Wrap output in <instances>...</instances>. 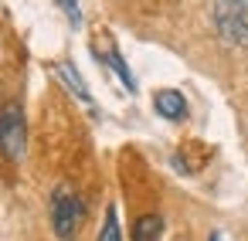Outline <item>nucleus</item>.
<instances>
[{
  "mask_svg": "<svg viewBox=\"0 0 248 241\" xmlns=\"http://www.w3.org/2000/svg\"><path fill=\"white\" fill-rule=\"evenodd\" d=\"M55 4L65 11V17H68L72 24H78V21H82V14H78V0H55Z\"/></svg>",
  "mask_w": 248,
  "mask_h": 241,
  "instance_id": "nucleus-9",
  "label": "nucleus"
},
{
  "mask_svg": "<svg viewBox=\"0 0 248 241\" xmlns=\"http://www.w3.org/2000/svg\"><path fill=\"white\" fill-rule=\"evenodd\" d=\"M48 211H51V231H55V238L58 241H75L78 231H82V224H85V200H82V194L75 187H68V183H58L51 190Z\"/></svg>",
  "mask_w": 248,
  "mask_h": 241,
  "instance_id": "nucleus-1",
  "label": "nucleus"
},
{
  "mask_svg": "<svg viewBox=\"0 0 248 241\" xmlns=\"http://www.w3.org/2000/svg\"><path fill=\"white\" fill-rule=\"evenodd\" d=\"M106 58H109V65H112V72H116V75L123 78V85H126L129 92H136V78L129 75V68H126V61H123V55H119V51H116L112 45L106 48Z\"/></svg>",
  "mask_w": 248,
  "mask_h": 241,
  "instance_id": "nucleus-6",
  "label": "nucleus"
},
{
  "mask_svg": "<svg viewBox=\"0 0 248 241\" xmlns=\"http://www.w3.org/2000/svg\"><path fill=\"white\" fill-rule=\"evenodd\" d=\"M99 241H123V234H119V221H116V207L106 211V221H102Z\"/></svg>",
  "mask_w": 248,
  "mask_h": 241,
  "instance_id": "nucleus-7",
  "label": "nucleus"
},
{
  "mask_svg": "<svg viewBox=\"0 0 248 241\" xmlns=\"http://www.w3.org/2000/svg\"><path fill=\"white\" fill-rule=\"evenodd\" d=\"M28 146V119H24V105L17 99H4L0 102V156L4 160H21Z\"/></svg>",
  "mask_w": 248,
  "mask_h": 241,
  "instance_id": "nucleus-2",
  "label": "nucleus"
},
{
  "mask_svg": "<svg viewBox=\"0 0 248 241\" xmlns=\"http://www.w3.org/2000/svg\"><path fill=\"white\" fill-rule=\"evenodd\" d=\"M153 109H156L163 119H170V122L187 119V99H184L177 89H160V92L153 95Z\"/></svg>",
  "mask_w": 248,
  "mask_h": 241,
  "instance_id": "nucleus-4",
  "label": "nucleus"
},
{
  "mask_svg": "<svg viewBox=\"0 0 248 241\" xmlns=\"http://www.w3.org/2000/svg\"><path fill=\"white\" fill-rule=\"evenodd\" d=\"M214 28L221 41L248 48V0H214Z\"/></svg>",
  "mask_w": 248,
  "mask_h": 241,
  "instance_id": "nucleus-3",
  "label": "nucleus"
},
{
  "mask_svg": "<svg viewBox=\"0 0 248 241\" xmlns=\"http://www.w3.org/2000/svg\"><path fill=\"white\" fill-rule=\"evenodd\" d=\"M160 234H163L160 214H140L133 221V241H160Z\"/></svg>",
  "mask_w": 248,
  "mask_h": 241,
  "instance_id": "nucleus-5",
  "label": "nucleus"
},
{
  "mask_svg": "<svg viewBox=\"0 0 248 241\" xmlns=\"http://www.w3.org/2000/svg\"><path fill=\"white\" fill-rule=\"evenodd\" d=\"M58 72H62V75H65V82H68V85L75 89V95L89 102V89H85V82H82V78L75 75V68H72V65H58Z\"/></svg>",
  "mask_w": 248,
  "mask_h": 241,
  "instance_id": "nucleus-8",
  "label": "nucleus"
}]
</instances>
